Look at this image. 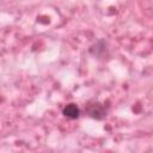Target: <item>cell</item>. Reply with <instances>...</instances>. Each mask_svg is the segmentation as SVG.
Returning a JSON list of instances; mask_svg holds the SVG:
<instances>
[{
    "label": "cell",
    "mask_w": 153,
    "mask_h": 153,
    "mask_svg": "<svg viewBox=\"0 0 153 153\" xmlns=\"http://www.w3.org/2000/svg\"><path fill=\"white\" fill-rule=\"evenodd\" d=\"M62 114H63L66 117H68V118L75 120V118H78V117L80 116V109H79V106H78L76 104L71 103V104H67V105L62 109Z\"/></svg>",
    "instance_id": "cell-2"
},
{
    "label": "cell",
    "mask_w": 153,
    "mask_h": 153,
    "mask_svg": "<svg viewBox=\"0 0 153 153\" xmlns=\"http://www.w3.org/2000/svg\"><path fill=\"white\" fill-rule=\"evenodd\" d=\"M85 112L91 118L103 120L108 114V108L99 102H91L85 106Z\"/></svg>",
    "instance_id": "cell-1"
}]
</instances>
